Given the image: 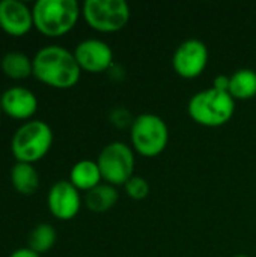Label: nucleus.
<instances>
[{
  "mask_svg": "<svg viewBox=\"0 0 256 257\" xmlns=\"http://www.w3.org/2000/svg\"><path fill=\"white\" fill-rule=\"evenodd\" d=\"M33 77L54 89L74 87L81 75V69L74 53L60 45H47L36 51L32 59Z\"/></svg>",
  "mask_w": 256,
  "mask_h": 257,
  "instance_id": "obj_1",
  "label": "nucleus"
},
{
  "mask_svg": "<svg viewBox=\"0 0 256 257\" xmlns=\"http://www.w3.org/2000/svg\"><path fill=\"white\" fill-rule=\"evenodd\" d=\"M81 9L75 0H38L32 6L33 27L48 38H59L74 29Z\"/></svg>",
  "mask_w": 256,
  "mask_h": 257,
  "instance_id": "obj_2",
  "label": "nucleus"
},
{
  "mask_svg": "<svg viewBox=\"0 0 256 257\" xmlns=\"http://www.w3.org/2000/svg\"><path fill=\"white\" fill-rule=\"evenodd\" d=\"M189 116L202 126H222L228 123L235 111V99L229 92L214 87L195 93L187 105Z\"/></svg>",
  "mask_w": 256,
  "mask_h": 257,
  "instance_id": "obj_3",
  "label": "nucleus"
},
{
  "mask_svg": "<svg viewBox=\"0 0 256 257\" xmlns=\"http://www.w3.org/2000/svg\"><path fill=\"white\" fill-rule=\"evenodd\" d=\"M53 131L44 120H27L12 136L11 152L17 163L35 164L42 160L53 145Z\"/></svg>",
  "mask_w": 256,
  "mask_h": 257,
  "instance_id": "obj_4",
  "label": "nucleus"
},
{
  "mask_svg": "<svg viewBox=\"0 0 256 257\" xmlns=\"http://www.w3.org/2000/svg\"><path fill=\"white\" fill-rule=\"evenodd\" d=\"M130 139L137 154L154 158L166 149L169 142V128L160 116L143 113L134 119L130 130Z\"/></svg>",
  "mask_w": 256,
  "mask_h": 257,
  "instance_id": "obj_5",
  "label": "nucleus"
},
{
  "mask_svg": "<svg viewBox=\"0 0 256 257\" xmlns=\"http://www.w3.org/2000/svg\"><path fill=\"white\" fill-rule=\"evenodd\" d=\"M81 14L89 27L101 33L118 32L130 21V6L125 0H86Z\"/></svg>",
  "mask_w": 256,
  "mask_h": 257,
  "instance_id": "obj_6",
  "label": "nucleus"
},
{
  "mask_svg": "<svg viewBox=\"0 0 256 257\" xmlns=\"http://www.w3.org/2000/svg\"><path fill=\"white\" fill-rule=\"evenodd\" d=\"M97 164L103 179L113 187L125 185L128 179L134 176V152L122 142H112L104 146L98 155Z\"/></svg>",
  "mask_w": 256,
  "mask_h": 257,
  "instance_id": "obj_7",
  "label": "nucleus"
},
{
  "mask_svg": "<svg viewBox=\"0 0 256 257\" xmlns=\"http://www.w3.org/2000/svg\"><path fill=\"white\" fill-rule=\"evenodd\" d=\"M208 65V48L199 39H186L181 42L172 57L175 72L183 78L199 77Z\"/></svg>",
  "mask_w": 256,
  "mask_h": 257,
  "instance_id": "obj_8",
  "label": "nucleus"
},
{
  "mask_svg": "<svg viewBox=\"0 0 256 257\" xmlns=\"http://www.w3.org/2000/svg\"><path fill=\"white\" fill-rule=\"evenodd\" d=\"M74 57L81 71L98 74L109 71L113 66V51L110 45L101 39H84L77 44Z\"/></svg>",
  "mask_w": 256,
  "mask_h": 257,
  "instance_id": "obj_9",
  "label": "nucleus"
},
{
  "mask_svg": "<svg viewBox=\"0 0 256 257\" xmlns=\"http://www.w3.org/2000/svg\"><path fill=\"white\" fill-rule=\"evenodd\" d=\"M47 205L53 217L68 221L78 214L81 208V197L78 190L69 181H57L48 190Z\"/></svg>",
  "mask_w": 256,
  "mask_h": 257,
  "instance_id": "obj_10",
  "label": "nucleus"
},
{
  "mask_svg": "<svg viewBox=\"0 0 256 257\" xmlns=\"http://www.w3.org/2000/svg\"><path fill=\"white\" fill-rule=\"evenodd\" d=\"M0 110L12 119L27 120L38 110V98L27 87L12 86L0 95Z\"/></svg>",
  "mask_w": 256,
  "mask_h": 257,
  "instance_id": "obj_11",
  "label": "nucleus"
},
{
  "mask_svg": "<svg viewBox=\"0 0 256 257\" xmlns=\"http://www.w3.org/2000/svg\"><path fill=\"white\" fill-rule=\"evenodd\" d=\"M33 27L32 9L20 0H0V29L11 36H23Z\"/></svg>",
  "mask_w": 256,
  "mask_h": 257,
  "instance_id": "obj_12",
  "label": "nucleus"
},
{
  "mask_svg": "<svg viewBox=\"0 0 256 257\" xmlns=\"http://www.w3.org/2000/svg\"><path fill=\"white\" fill-rule=\"evenodd\" d=\"M101 172L97 161L92 160H81L77 161L69 172V182L78 191H91L97 185L101 184Z\"/></svg>",
  "mask_w": 256,
  "mask_h": 257,
  "instance_id": "obj_13",
  "label": "nucleus"
},
{
  "mask_svg": "<svg viewBox=\"0 0 256 257\" xmlns=\"http://www.w3.org/2000/svg\"><path fill=\"white\" fill-rule=\"evenodd\" d=\"M11 182L21 196H32L39 188V173L33 164L15 163L11 169Z\"/></svg>",
  "mask_w": 256,
  "mask_h": 257,
  "instance_id": "obj_14",
  "label": "nucleus"
},
{
  "mask_svg": "<svg viewBox=\"0 0 256 257\" xmlns=\"http://www.w3.org/2000/svg\"><path fill=\"white\" fill-rule=\"evenodd\" d=\"M2 72L12 80H24L33 75L32 59L23 51H8L0 60Z\"/></svg>",
  "mask_w": 256,
  "mask_h": 257,
  "instance_id": "obj_15",
  "label": "nucleus"
},
{
  "mask_svg": "<svg viewBox=\"0 0 256 257\" xmlns=\"http://www.w3.org/2000/svg\"><path fill=\"white\" fill-rule=\"evenodd\" d=\"M119 194L110 184H100L84 196V203L92 212H106L118 203Z\"/></svg>",
  "mask_w": 256,
  "mask_h": 257,
  "instance_id": "obj_16",
  "label": "nucleus"
},
{
  "mask_svg": "<svg viewBox=\"0 0 256 257\" xmlns=\"http://www.w3.org/2000/svg\"><path fill=\"white\" fill-rule=\"evenodd\" d=\"M229 95L234 99H252L256 96V71L243 68L229 77Z\"/></svg>",
  "mask_w": 256,
  "mask_h": 257,
  "instance_id": "obj_17",
  "label": "nucleus"
},
{
  "mask_svg": "<svg viewBox=\"0 0 256 257\" xmlns=\"http://www.w3.org/2000/svg\"><path fill=\"white\" fill-rule=\"evenodd\" d=\"M56 241H57L56 229L50 223H39L29 233L27 247L38 254H44L54 247Z\"/></svg>",
  "mask_w": 256,
  "mask_h": 257,
  "instance_id": "obj_18",
  "label": "nucleus"
},
{
  "mask_svg": "<svg viewBox=\"0 0 256 257\" xmlns=\"http://www.w3.org/2000/svg\"><path fill=\"white\" fill-rule=\"evenodd\" d=\"M124 187H125V193L128 194V197L134 200H143L149 194V184L142 176L134 175L133 178L128 179V182Z\"/></svg>",
  "mask_w": 256,
  "mask_h": 257,
  "instance_id": "obj_19",
  "label": "nucleus"
},
{
  "mask_svg": "<svg viewBox=\"0 0 256 257\" xmlns=\"http://www.w3.org/2000/svg\"><path fill=\"white\" fill-rule=\"evenodd\" d=\"M110 122L118 126V128H127V126H131L134 119L131 117V113L124 108V107H116L112 110L110 113Z\"/></svg>",
  "mask_w": 256,
  "mask_h": 257,
  "instance_id": "obj_20",
  "label": "nucleus"
},
{
  "mask_svg": "<svg viewBox=\"0 0 256 257\" xmlns=\"http://www.w3.org/2000/svg\"><path fill=\"white\" fill-rule=\"evenodd\" d=\"M213 87L222 92H228L229 90V77L228 75H219L214 78L213 81Z\"/></svg>",
  "mask_w": 256,
  "mask_h": 257,
  "instance_id": "obj_21",
  "label": "nucleus"
},
{
  "mask_svg": "<svg viewBox=\"0 0 256 257\" xmlns=\"http://www.w3.org/2000/svg\"><path fill=\"white\" fill-rule=\"evenodd\" d=\"M9 257H41V254H38V253H35V251H32L29 247H23V248H17V250H14Z\"/></svg>",
  "mask_w": 256,
  "mask_h": 257,
  "instance_id": "obj_22",
  "label": "nucleus"
},
{
  "mask_svg": "<svg viewBox=\"0 0 256 257\" xmlns=\"http://www.w3.org/2000/svg\"><path fill=\"white\" fill-rule=\"evenodd\" d=\"M234 257H250V256H247V254H237V256H234Z\"/></svg>",
  "mask_w": 256,
  "mask_h": 257,
  "instance_id": "obj_23",
  "label": "nucleus"
},
{
  "mask_svg": "<svg viewBox=\"0 0 256 257\" xmlns=\"http://www.w3.org/2000/svg\"><path fill=\"white\" fill-rule=\"evenodd\" d=\"M0 117H2V110H0Z\"/></svg>",
  "mask_w": 256,
  "mask_h": 257,
  "instance_id": "obj_24",
  "label": "nucleus"
}]
</instances>
